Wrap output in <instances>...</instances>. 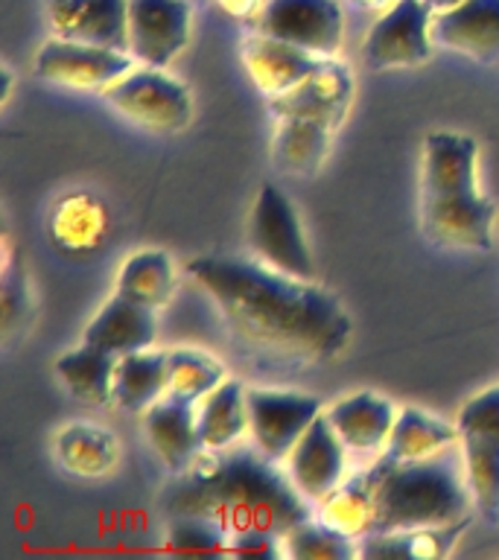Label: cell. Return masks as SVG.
Returning a JSON list of instances; mask_svg holds the SVG:
<instances>
[{
    "label": "cell",
    "instance_id": "obj_1",
    "mask_svg": "<svg viewBox=\"0 0 499 560\" xmlns=\"http://www.w3.org/2000/svg\"><path fill=\"white\" fill-rule=\"evenodd\" d=\"M187 271L222 313L228 332L275 362H330L353 332L348 310L330 289L260 262L205 254Z\"/></svg>",
    "mask_w": 499,
    "mask_h": 560
},
{
    "label": "cell",
    "instance_id": "obj_2",
    "mask_svg": "<svg viewBox=\"0 0 499 560\" xmlns=\"http://www.w3.org/2000/svg\"><path fill=\"white\" fill-rule=\"evenodd\" d=\"M166 516L199 514L219 523L228 534H283L313 516L310 499L301 497L289 472L257 446L205 450L182 472H173L161 493Z\"/></svg>",
    "mask_w": 499,
    "mask_h": 560
},
{
    "label": "cell",
    "instance_id": "obj_3",
    "mask_svg": "<svg viewBox=\"0 0 499 560\" xmlns=\"http://www.w3.org/2000/svg\"><path fill=\"white\" fill-rule=\"evenodd\" d=\"M479 143L462 131H432L423 143L420 228L441 248L488 252L494 201L476 184Z\"/></svg>",
    "mask_w": 499,
    "mask_h": 560
},
{
    "label": "cell",
    "instance_id": "obj_4",
    "mask_svg": "<svg viewBox=\"0 0 499 560\" xmlns=\"http://www.w3.org/2000/svg\"><path fill=\"white\" fill-rule=\"evenodd\" d=\"M453 446L415 462L383 453L362 472L374 502L371 534L450 525L467 516L473 490L464 455Z\"/></svg>",
    "mask_w": 499,
    "mask_h": 560
},
{
    "label": "cell",
    "instance_id": "obj_5",
    "mask_svg": "<svg viewBox=\"0 0 499 560\" xmlns=\"http://www.w3.org/2000/svg\"><path fill=\"white\" fill-rule=\"evenodd\" d=\"M455 423L473 505L485 523L499 525V385L464 402Z\"/></svg>",
    "mask_w": 499,
    "mask_h": 560
},
{
    "label": "cell",
    "instance_id": "obj_6",
    "mask_svg": "<svg viewBox=\"0 0 499 560\" xmlns=\"http://www.w3.org/2000/svg\"><path fill=\"white\" fill-rule=\"evenodd\" d=\"M105 103L140 129L182 131L193 117L190 88L170 77L164 68H143L123 73L103 91Z\"/></svg>",
    "mask_w": 499,
    "mask_h": 560
},
{
    "label": "cell",
    "instance_id": "obj_7",
    "mask_svg": "<svg viewBox=\"0 0 499 560\" xmlns=\"http://www.w3.org/2000/svg\"><path fill=\"white\" fill-rule=\"evenodd\" d=\"M248 245L271 269L301 280L315 278L310 245L304 240V228L298 222L295 208L271 182L263 184L254 199L248 217Z\"/></svg>",
    "mask_w": 499,
    "mask_h": 560
},
{
    "label": "cell",
    "instance_id": "obj_8",
    "mask_svg": "<svg viewBox=\"0 0 499 560\" xmlns=\"http://www.w3.org/2000/svg\"><path fill=\"white\" fill-rule=\"evenodd\" d=\"M254 33L330 59L345 38L339 0H263L254 15Z\"/></svg>",
    "mask_w": 499,
    "mask_h": 560
},
{
    "label": "cell",
    "instance_id": "obj_9",
    "mask_svg": "<svg viewBox=\"0 0 499 560\" xmlns=\"http://www.w3.org/2000/svg\"><path fill=\"white\" fill-rule=\"evenodd\" d=\"M432 7L427 0H394L368 30L362 61L371 70L418 68L432 56Z\"/></svg>",
    "mask_w": 499,
    "mask_h": 560
},
{
    "label": "cell",
    "instance_id": "obj_10",
    "mask_svg": "<svg viewBox=\"0 0 499 560\" xmlns=\"http://www.w3.org/2000/svg\"><path fill=\"white\" fill-rule=\"evenodd\" d=\"M131 52L94 47V44L50 38L35 56V77L77 91H105L131 70Z\"/></svg>",
    "mask_w": 499,
    "mask_h": 560
},
{
    "label": "cell",
    "instance_id": "obj_11",
    "mask_svg": "<svg viewBox=\"0 0 499 560\" xmlns=\"http://www.w3.org/2000/svg\"><path fill=\"white\" fill-rule=\"evenodd\" d=\"M322 415V400L304 392L248 388V429L254 446L280 462L292 453L310 423Z\"/></svg>",
    "mask_w": 499,
    "mask_h": 560
},
{
    "label": "cell",
    "instance_id": "obj_12",
    "mask_svg": "<svg viewBox=\"0 0 499 560\" xmlns=\"http://www.w3.org/2000/svg\"><path fill=\"white\" fill-rule=\"evenodd\" d=\"M190 38V0H129V52L166 68Z\"/></svg>",
    "mask_w": 499,
    "mask_h": 560
},
{
    "label": "cell",
    "instance_id": "obj_13",
    "mask_svg": "<svg viewBox=\"0 0 499 560\" xmlns=\"http://www.w3.org/2000/svg\"><path fill=\"white\" fill-rule=\"evenodd\" d=\"M345 462H348V446L336 435L327 411H322L301 435V441L292 446V453L287 455V472L301 490V497L322 505L324 499L341 485Z\"/></svg>",
    "mask_w": 499,
    "mask_h": 560
},
{
    "label": "cell",
    "instance_id": "obj_14",
    "mask_svg": "<svg viewBox=\"0 0 499 560\" xmlns=\"http://www.w3.org/2000/svg\"><path fill=\"white\" fill-rule=\"evenodd\" d=\"M350 100H353L350 70L339 61L322 59L318 68L301 85L269 100V112L278 120H283V117H306V120H318L336 131L345 120V114H348Z\"/></svg>",
    "mask_w": 499,
    "mask_h": 560
},
{
    "label": "cell",
    "instance_id": "obj_15",
    "mask_svg": "<svg viewBox=\"0 0 499 560\" xmlns=\"http://www.w3.org/2000/svg\"><path fill=\"white\" fill-rule=\"evenodd\" d=\"M53 33L129 52V0H47Z\"/></svg>",
    "mask_w": 499,
    "mask_h": 560
},
{
    "label": "cell",
    "instance_id": "obj_16",
    "mask_svg": "<svg viewBox=\"0 0 499 560\" xmlns=\"http://www.w3.org/2000/svg\"><path fill=\"white\" fill-rule=\"evenodd\" d=\"M432 42L481 65H499V0H464L462 7L438 12Z\"/></svg>",
    "mask_w": 499,
    "mask_h": 560
},
{
    "label": "cell",
    "instance_id": "obj_17",
    "mask_svg": "<svg viewBox=\"0 0 499 560\" xmlns=\"http://www.w3.org/2000/svg\"><path fill=\"white\" fill-rule=\"evenodd\" d=\"M112 228V213L105 201L91 190H73L61 196L47 219L50 243L68 257H85L103 248Z\"/></svg>",
    "mask_w": 499,
    "mask_h": 560
},
{
    "label": "cell",
    "instance_id": "obj_18",
    "mask_svg": "<svg viewBox=\"0 0 499 560\" xmlns=\"http://www.w3.org/2000/svg\"><path fill=\"white\" fill-rule=\"evenodd\" d=\"M196 402L178 400L164 394L143 411V429L158 458L173 472L187 470L201 450L199 435V411L193 409Z\"/></svg>",
    "mask_w": 499,
    "mask_h": 560
},
{
    "label": "cell",
    "instance_id": "obj_19",
    "mask_svg": "<svg viewBox=\"0 0 499 560\" xmlns=\"http://www.w3.org/2000/svg\"><path fill=\"white\" fill-rule=\"evenodd\" d=\"M322 59L324 56H315V52L304 50V47L278 42V38H269V35L260 33L252 35L243 44L245 70H248V77L257 85V91L269 96V100L301 85L318 68Z\"/></svg>",
    "mask_w": 499,
    "mask_h": 560
},
{
    "label": "cell",
    "instance_id": "obj_20",
    "mask_svg": "<svg viewBox=\"0 0 499 560\" xmlns=\"http://www.w3.org/2000/svg\"><path fill=\"white\" fill-rule=\"evenodd\" d=\"M82 341L100 350H108L120 359L126 353H138L155 345V310L135 304L129 298L114 292L103 310L88 322Z\"/></svg>",
    "mask_w": 499,
    "mask_h": 560
},
{
    "label": "cell",
    "instance_id": "obj_21",
    "mask_svg": "<svg viewBox=\"0 0 499 560\" xmlns=\"http://www.w3.org/2000/svg\"><path fill=\"white\" fill-rule=\"evenodd\" d=\"M327 418L350 453H374L388 444L397 409L383 394L357 392L333 402Z\"/></svg>",
    "mask_w": 499,
    "mask_h": 560
},
{
    "label": "cell",
    "instance_id": "obj_22",
    "mask_svg": "<svg viewBox=\"0 0 499 560\" xmlns=\"http://www.w3.org/2000/svg\"><path fill=\"white\" fill-rule=\"evenodd\" d=\"M467 525H471V516L450 525L368 534L359 542V555L368 560H441L455 549Z\"/></svg>",
    "mask_w": 499,
    "mask_h": 560
},
{
    "label": "cell",
    "instance_id": "obj_23",
    "mask_svg": "<svg viewBox=\"0 0 499 560\" xmlns=\"http://www.w3.org/2000/svg\"><path fill=\"white\" fill-rule=\"evenodd\" d=\"M56 458L70 476L100 479L120 462V441L96 423H70L56 435Z\"/></svg>",
    "mask_w": 499,
    "mask_h": 560
},
{
    "label": "cell",
    "instance_id": "obj_24",
    "mask_svg": "<svg viewBox=\"0 0 499 560\" xmlns=\"http://www.w3.org/2000/svg\"><path fill=\"white\" fill-rule=\"evenodd\" d=\"M333 129L306 117H283L271 138V161L280 173L313 175L330 152Z\"/></svg>",
    "mask_w": 499,
    "mask_h": 560
},
{
    "label": "cell",
    "instance_id": "obj_25",
    "mask_svg": "<svg viewBox=\"0 0 499 560\" xmlns=\"http://www.w3.org/2000/svg\"><path fill=\"white\" fill-rule=\"evenodd\" d=\"M114 371L117 357L88 341L56 359V374L65 388L85 406H108L114 400Z\"/></svg>",
    "mask_w": 499,
    "mask_h": 560
},
{
    "label": "cell",
    "instance_id": "obj_26",
    "mask_svg": "<svg viewBox=\"0 0 499 560\" xmlns=\"http://www.w3.org/2000/svg\"><path fill=\"white\" fill-rule=\"evenodd\" d=\"M166 350H138L117 359L114 371V406L123 411H147L166 394Z\"/></svg>",
    "mask_w": 499,
    "mask_h": 560
},
{
    "label": "cell",
    "instance_id": "obj_27",
    "mask_svg": "<svg viewBox=\"0 0 499 560\" xmlns=\"http://www.w3.org/2000/svg\"><path fill=\"white\" fill-rule=\"evenodd\" d=\"M117 295L129 298L135 304L149 310H161L170 304L175 292V266L173 257L161 248H143L126 257L117 271Z\"/></svg>",
    "mask_w": 499,
    "mask_h": 560
},
{
    "label": "cell",
    "instance_id": "obj_28",
    "mask_svg": "<svg viewBox=\"0 0 499 560\" xmlns=\"http://www.w3.org/2000/svg\"><path fill=\"white\" fill-rule=\"evenodd\" d=\"M245 429H248V388L236 380H225L199 406L201 450H225L245 435Z\"/></svg>",
    "mask_w": 499,
    "mask_h": 560
},
{
    "label": "cell",
    "instance_id": "obj_29",
    "mask_svg": "<svg viewBox=\"0 0 499 560\" xmlns=\"http://www.w3.org/2000/svg\"><path fill=\"white\" fill-rule=\"evenodd\" d=\"M453 444H459V423H446L429 411L406 406L397 411L392 438L385 444V455L401 458V462H415V458H427V455L441 453Z\"/></svg>",
    "mask_w": 499,
    "mask_h": 560
},
{
    "label": "cell",
    "instance_id": "obj_30",
    "mask_svg": "<svg viewBox=\"0 0 499 560\" xmlns=\"http://www.w3.org/2000/svg\"><path fill=\"white\" fill-rule=\"evenodd\" d=\"M166 371H170L166 394L187 402H201L217 385L228 380L219 359L193 348L166 350Z\"/></svg>",
    "mask_w": 499,
    "mask_h": 560
},
{
    "label": "cell",
    "instance_id": "obj_31",
    "mask_svg": "<svg viewBox=\"0 0 499 560\" xmlns=\"http://www.w3.org/2000/svg\"><path fill=\"white\" fill-rule=\"evenodd\" d=\"M318 520L330 523L333 528L350 534V537H368L374 528V502H371V488H368L365 476L359 472L350 481L339 485L330 497L322 502Z\"/></svg>",
    "mask_w": 499,
    "mask_h": 560
},
{
    "label": "cell",
    "instance_id": "obj_32",
    "mask_svg": "<svg viewBox=\"0 0 499 560\" xmlns=\"http://www.w3.org/2000/svg\"><path fill=\"white\" fill-rule=\"evenodd\" d=\"M283 551L295 560H350L359 555V546L357 537L310 516L283 534Z\"/></svg>",
    "mask_w": 499,
    "mask_h": 560
},
{
    "label": "cell",
    "instance_id": "obj_33",
    "mask_svg": "<svg viewBox=\"0 0 499 560\" xmlns=\"http://www.w3.org/2000/svg\"><path fill=\"white\" fill-rule=\"evenodd\" d=\"M231 534L219 523L199 514L166 516L164 546L178 555H228Z\"/></svg>",
    "mask_w": 499,
    "mask_h": 560
},
{
    "label": "cell",
    "instance_id": "obj_34",
    "mask_svg": "<svg viewBox=\"0 0 499 560\" xmlns=\"http://www.w3.org/2000/svg\"><path fill=\"white\" fill-rule=\"evenodd\" d=\"M0 315H3V330L12 332L26 315V283L24 275L18 271L15 257L7 254L3 262V292H0Z\"/></svg>",
    "mask_w": 499,
    "mask_h": 560
},
{
    "label": "cell",
    "instance_id": "obj_35",
    "mask_svg": "<svg viewBox=\"0 0 499 560\" xmlns=\"http://www.w3.org/2000/svg\"><path fill=\"white\" fill-rule=\"evenodd\" d=\"M278 537L280 534L260 532V528L231 534V540H228V555H234V558H252V560L278 558L280 555Z\"/></svg>",
    "mask_w": 499,
    "mask_h": 560
},
{
    "label": "cell",
    "instance_id": "obj_36",
    "mask_svg": "<svg viewBox=\"0 0 499 560\" xmlns=\"http://www.w3.org/2000/svg\"><path fill=\"white\" fill-rule=\"evenodd\" d=\"M217 3L225 9L228 15H234V18H252L254 12L263 7L260 0H217Z\"/></svg>",
    "mask_w": 499,
    "mask_h": 560
},
{
    "label": "cell",
    "instance_id": "obj_37",
    "mask_svg": "<svg viewBox=\"0 0 499 560\" xmlns=\"http://www.w3.org/2000/svg\"><path fill=\"white\" fill-rule=\"evenodd\" d=\"M0 73H3V94H0V105H7L9 96H12V70L3 68Z\"/></svg>",
    "mask_w": 499,
    "mask_h": 560
},
{
    "label": "cell",
    "instance_id": "obj_38",
    "mask_svg": "<svg viewBox=\"0 0 499 560\" xmlns=\"http://www.w3.org/2000/svg\"><path fill=\"white\" fill-rule=\"evenodd\" d=\"M429 7L438 9V12H446V9H455V7H462L464 0H427Z\"/></svg>",
    "mask_w": 499,
    "mask_h": 560
},
{
    "label": "cell",
    "instance_id": "obj_39",
    "mask_svg": "<svg viewBox=\"0 0 499 560\" xmlns=\"http://www.w3.org/2000/svg\"><path fill=\"white\" fill-rule=\"evenodd\" d=\"M350 3H357L362 9H383V7H392L394 0H350Z\"/></svg>",
    "mask_w": 499,
    "mask_h": 560
}]
</instances>
